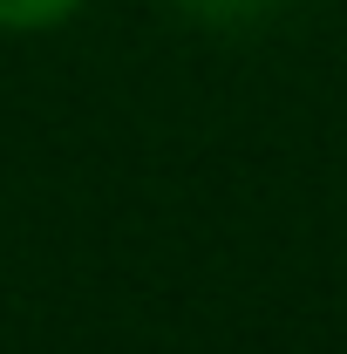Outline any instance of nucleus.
<instances>
[{
    "label": "nucleus",
    "instance_id": "f257e3e1",
    "mask_svg": "<svg viewBox=\"0 0 347 354\" xmlns=\"http://www.w3.org/2000/svg\"><path fill=\"white\" fill-rule=\"evenodd\" d=\"M88 0H0V35H55V28H68L75 14H82Z\"/></svg>",
    "mask_w": 347,
    "mask_h": 354
},
{
    "label": "nucleus",
    "instance_id": "f03ea898",
    "mask_svg": "<svg viewBox=\"0 0 347 354\" xmlns=\"http://www.w3.org/2000/svg\"><path fill=\"white\" fill-rule=\"evenodd\" d=\"M191 21H212V28H232V21H259L265 7H279V0H177Z\"/></svg>",
    "mask_w": 347,
    "mask_h": 354
}]
</instances>
